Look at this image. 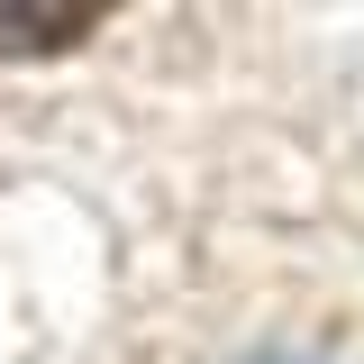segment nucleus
I'll use <instances>...</instances> for the list:
<instances>
[{"mask_svg":"<svg viewBox=\"0 0 364 364\" xmlns=\"http://www.w3.org/2000/svg\"><path fill=\"white\" fill-rule=\"evenodd\" d=\"M119 0H0V55H64L82 46Z\"/></svg>","mask_w":364,"mask_h":364,"instance_id":"obj_1","label":"nucleus"},{"mask_svg":"<svg viewBox=\"0 0 364 364\" xmlns=\"http://www.w3.org/2000/svg\"><path fill=\"white\" fill-rule=\"evenodd\" d=\"M246 364H310V355H246Z\"/></svg>","mask_w":364,"mask_h":364,"instance_id":"obj_2","label":"nucleus"}]
</instances>
